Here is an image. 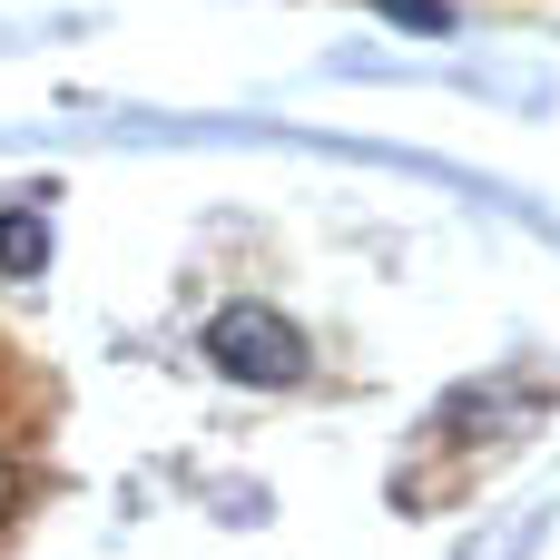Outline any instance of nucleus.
Masks as SVG:
<instances>
[{
    "mask_svg": "<svg viewBox=\"0 0 560 560\" xmlns=\"http://www.w3.org/2000/svg\"><path fill=\"white\" fill-rule=\"evenodd\" d=\"M217 364H246V374H295V335L266 325V315H226L217 325Z\"/></svg>",
    "mask_w": 560,
    "mask_h": 560,
    "instance_id": "f257e3e1",
    "label": "nucleus"
},
{
    "mask_svg": "<svg viewBox=\"0 0 560 560\" xmlns=\"http://www.w3.org/2000/svg\"><path fill=\"white\" fill-rule=\"evenodd\" d=\"M10 492H20V472H10V463H0V512H10Z\"/></svg>",
    "mask_w": 560,
    "mask_h": 560,
    "instance_id": "f03ea898",
    "label": "nucleus"
}]
</instances>
